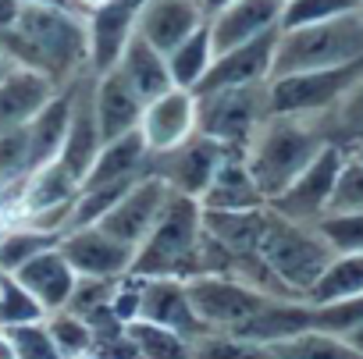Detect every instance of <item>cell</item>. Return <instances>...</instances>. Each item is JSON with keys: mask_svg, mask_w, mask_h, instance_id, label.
<instances>
[{"mask_svg": "<svg viewBox=\"0 0 363 359\" xmlns=\"http://www.w3.org/2000/svg\"><path fill=\"white\" fill-rule=\"evenodd\" d=\"M0 50L11 57L15 68L40 72L57 89L89 72V40L86 15L68 8L26 4L18 25L0 40Z\"/></svg>", "mask_w": 363, "mask_h": 359, "instance_id": "cell-1", "label": "cell"}, {"mask_svg": "<svg viewBox=\"0 0 363 359\" xmlns=\"http://www.w3.org/2000/svg\"><path fill=\"white\" fill-rule=\"evenodd\" d=\"M200 239H203V207H200V200H189V196L167 189V200H164L153 228L135 246L128 274L189 281Z\"/></svg>", "mask_w": 363, "mask_h": 359, "instance_id": "cell-2", "label": "cell"}, {"mask_svg": "<svg viewBox=\"0 0 363 359\" xmlns=\"http://www.w3.org/2000/svg\"><path fill=\"white\" fill-rule=\"evenodd\" d=\"M324 135L313 125V118H285V114H271L264 121V128L253 135L250 149H246V167L253 174L257 189L264 193V200L271 203L278 193H285L299 171L324 149Z\"/></svg>", "mask_w": 363, "mask_h": 359, "instance_id": "cell-3", "label": "cell"}, {"mask_svg": "<svg viewBox=\"0 0 363 359\" xmlns=\"http://www.w3.org/2000/svg\"><path fill=\"white\" fill-rule=\"evenodd\" d=\"M257 253L264 256V263L278 274V281L296 299H306L310 288L328 270V263L335 260V249L320 239V232L313 224L289 221V217L274 214L271 207H267V217H264Z\"/></svg>", "mask_w": 363, "mask_h": 359, "instance_id": "cell-4", "label": "cell"}, {"mask_svg": "<svg viewBox=\"0 0 363 359\" xmlns=\"http://www.w3.org/2000/svg\"><path fill=\"white\" fill-rule=\"evenodd\" d=\"M359 57H363V11H352V15L320 22V25L281 33L278 54H274V75L338 68V64H349Z\"/></svg>", "mask_w": 363, "mask_h": 359, "instance_id": "cell-5", "label": "cell"}, {"mask_svg": "<svg viewBox=\"0 0 363 359\" xmlns=\"http://www.w3.org/2000/svg\"><path fill=\"white\" fill-rule=\"evenodd\" d=\"M271 118L267 82L239 86V89H214L196 96V132L218 139L221 146L246 153L253 135Z\"/></svg>", "mask_w": 363, "mask_h": 359, "instance_id": "cell-6", "label": "cell"}, {"mask_svg": "<svg viewBox=\"0 0 363 359\" xmlns=\"http://www.w3.org/2000/svg\"><path fill=\"white\" fill-rule=\"evenodd\" d=\"M363 79V57L338 64V68H313V72H292V75H274L267 82L271 96V114L285 118H320L331 110L356 82Z\"/></svg>", "mask_w": 363, "mask_h": 359, "instance_id": "cell-7", "label": "cell"}, {"mask_svg": "<svg viewBox=\"0 0 363 359\" xmlns=\"http://www.w3.org/2000/svg\"><path fill=\"white\" fill-rule=\"evenodd\" d=\"M225 156H228V146H221L218 139H211L203 132H193L186 142H178L164 153H150L146 174L160 178L171 193L200 200L207 193V186L214 182V174H218Z\"/></svg>", "mask_w": 363, "mask_h": 359, "instance_id": "cell-8", "label": "cell"}, {"mask_svg": "<svg viewBox=\"0 0 363 359\" xmlns=\"http://www.w3.org/2000/svg\"><path fill=\"white\" fill-rule=\"evenodd\" d=\"M345 167V149L342 146H324L303 171L299 178L278 193L267 207L289 221H299V224H313L320 221L328 210H331V196H335V186H338V174Z\"/></svg>", "mask_w": 363, "mask_h": 359, "instance_id": "cell-9", "label": "cell"}, {"mask_svg": "<svg viewBox=\"0 0 363 359\" xmlns=\"http://www.w3.org/2000/svg\"><path fill=\"white\" fill-rule=\"evenodd\" d=\"M186 288H189L193 309L203 320V327L207 331H221V334H232L267 299H274V295H264V292H257L246 281L228 278V274H200V278H189Z\"/></svg>", "mask_w": 363, "mask_h": 359, "instance_id": "cell-10", "label": "cell"}, {"mask_svg": "<svg viewBox=\"0 0 363 359\" xmlns=\"http://www.w3.org/2000/svg\"><path fill=\"white\" fill-rule=\"evenodd\" d=\"M278 36H281V29L264 33V36L242 43V47H232V50L214 54V61H211L207 75L200 79V86L193 89V96L214 93V89H239V86L271 82V75H274V54H278Z\"/></svg>", "mask_w": 363, "mask_h": 359, "instance_id": "cell-11", "label": "cell"}, {"mask_svg": "<svg viewBox=\"0 0 363 359\" xmlns=\"http://www.w3.org/2000/svg\"><path fill=\"white\" fill-rule=\"evenodd\" d=\"M57 249L72 263L79 278H121L132 267L135 249L107 235L100 224L93 228H72L57 239Z\"/></svg>", "mask_w": 363, "mask_h": 359, "instance_id": "cell-12", "label": "cell"}, {"mask_svg": "<svg viewBox=\"0 0 363 359\" xmlns=\"http://www.w3.org/2000/svg\"><path fill=\"white\" fill-rule=\"evenodd\" d=\"M143 8L132 0H104L86 15V40H89V72L104 75L118 64L125 43L135 36V18Z\"/></svg>", "mask_w": 363, "mask_h": 359, "instance_id": "cell-13", "label": "cell"}, {"mask_svg": "<svg viewBox=\"0 0 363 359\" xmlns=\"http://www.w3.org/2000/svg\"><path fill=\"white\" fill-rule=\"evenodd\" d=\"M193 132H196V96L189 89L171 86L167 93H160L143 107L139 135L150 153H164L178 142H186Z\"/></svg>", "mask_w": 363, "mask_h": 359, "instance_id": "cell-14", "label": "cell"}, {"mask_svg": "<svg viewBox=\"0 0 363 359\" xmlns=\"http://www.w3.org/2000/svg\"><path fill=\"white\" fill-rule=\"evenodd\" d=\"M104 146L100 125H96V107H93V72L75 79V100H72V121H68V135L61 146L57 164L68 167L79 182L89 174L96 153Z\"/></svg>", "mask_w": 363, "mask_h": 359, "instance_id": "cell-15", "label": "cell"}, {"mask_svg": "<svg viewBox=\"0 0 363 359\" xmlns=\"http://www.w3.org/2000/svg\"><path fill=\"white\" fill-rule=\"evenodd\" d=\"M164 200H167V186L160 182V178H153V174H143L139 182L121 196V203L100 221V228L107 235H114L118 242H125V246L135 249L146 239V232L153 228Z\"/></svg>", "mask_w": 363, "mask_h": 359, "instance_id": "cell-16", "label": "cell"}, {"mask_svg": "<svg viewBox=\"0 0 363 359\" xmlns=\"http://www.w3.org/2000/svg\"><path fill=\"white\" fill-rule=\"evenodd\" d=\"M139 320L171 327V331L186 334V338H193V341L203 338V334H211V331L203 327V320L196 317V309H193V299H189L186 281H178V278H146V281H143Z\"/></svg>", "mask_w": 363, "mask_h": 359, "instance_id": "cell-17", "label": "cell"}, {"mask_svg": "<svg viewBox=\"0 0 363 359\" xmlns=\"http://www.w3.org/2000/svg\"><path fill=\"white\" fill-rule=\"evenodd\" d=\"M203 22L207 18L200 11V0H146V8L135 18V36H143L153 50H160L167 57Z\"/></svg>", "mask_w": 363, "mask_h": 359, "instance_id": "cell-18", "label": "cell"}, {"mask_svg": "<svg viewBox=\"0 0 363 359\" xmlns=\"http://www.w3.org/2000/svg\"><path fill=\"white\" fill-rule=\"evenodd\" d=\"M281 8H285V0H235V4H228L214 18H207L214 54L242 47L264 33H274L281 25Z\"/></svg>", "mask_w": 363, "mask_h": 359, "instance_id": "cell-19", "label": "cell"}, {"mask_svg": "<svg viewBox=\"0 0 363 359\" xmlns=\"http://www.w3.org/2000/svg\"><path fill=\"white\" fill-rule=\"evenodd\" d=\"M93 107H96V125H100V135L104 142L118 139V135H128L139 128L143 121V100L139 93L121 79L118 68L104 72V75H93Z\"/></svg>", "mask_w": 363, "mask_h": 359, "instance_id": "cell-20", "label": "cell"}, {"mask_svg": "<svg viewBox=\"0 0 363 359\" xmlns=\"http://www.w3.org/2000/svg\"><path fill=\"white\" fill-rule=\"evenodd\" d=\"M11 278H15L47 313L65 309L68 299H72V292H75V281H79V274L72 270V263L65 260V253H61L57 246H50V249H43L40 256H33L29 263H22Z\"/></svg>", "mask_w": 363, "mask_h": 359, "instance_id": "cell-21", "label": "cell"}, {"mask_svg": "<svg viewBox=\"0 0 363 359\" xmlns=\"http://www.w3.org/2000/svg\"><path fill=\"white\" fill-rule=\"evenodd\" d=\"M303 331H313V306L306 299H267L232 334L257 341V345H278V341H289Z\"/></svg>", "mask_w": 363, "mask_h": 359, "instance_id": "cell-22", "label": "cell"}, {"mask_svg": "<svg viewBox=\"0 0 363 359\" xmlns=\"http://www.w3.org/2000/svg\"><path fill=\"white\" fill-rule=\"evenodd\" d=\"M54 93H57V86L50 79H43L40 72L11 68L4 79H0V132L29 125L47 107V100Z\"/></svg>", "mask_w": 363, "mask_h": 359, "instance_id": "cell-23", "label": "cell"}, {"mask_svg": "<svg viewBox=\"0 0 363 359\" xmlns=\"http://www.w3.org/2000/svg\"><path fill=\"white\" fill-rule=\"evenodd\" d=\"M200 207L203 210H257V207H267L264 193L257 189L253 174L246 167V153L228 149V156L221 160V167L214 174V182L200 196Z\"/></svg>", "mask_w": 363, "mask_h": 359, "instance_id": "cell-24", "label": "cell"}, {"mask_svg": "<svg viewBox=\"0 0 363 359\" xmlns=\"http://www.w3.org/2000/svg\"><path fill=\"white\" fill-rule=\"evenodd\" d=\"M72 100H75V82H68L65 89H57L47 107L26 125L29 132V142H33V164L36 171L54 164L61 156V146H65V135H68V121H72Z\"/></svg>", "mask_w": 363, "mask_h": 359, "instance_id": "cell-25", "label": "cell"}, {"mask_svg": "<svg viewBox=\"0 0 363 359\" xmlns=\"http://www.w3.org/2000/svg\"><path fill=\"white\" fill-rule=\"evenodd\" d=\"M118 72H121V79L139 93V100L143 103H150V100H157L160 93H167L171 89V72H167V57L160 54V50H153L143 36H132L128 43H125V50H121V57H118V64H114Z\"/></svg>", "mask_w": 363, "mask_h": 359, "instance_id": "cell-26", "label": "cell"}, {"mask_svg": "<svg viewBox=\"0 0 363 359\" xmlns=\"http://www.w3.org/2000/svg\"><path fill=\"white\" fill-rule=\"evenodd\" d=\"M146 156H150V149H146L139 128L128 132V135H118V139H111V142L100 146L89 174L82 178V186H107V182L143 178L146 174Z\"/></svg>", "mask_w": 363, "mask_h": 359, "instance_id": "cell-27", "label": "cell"}, {"mask_svg": "<svg viewBox=\"0 0 363 359\" xmlns=\"http://www.w3.org/2000/svg\"><path fill=\"white\" fill-rule=\"evenodd\" d=\"M79 189H82V182H79L68 167H61L57 160L47 164V167H40V171H33V174L26 178V186H22V214H18V221L29 217V214L50 210V207L75 203Z\"/></svg>", "mask_w": 363, "mask_h": 359, "instance_id": "cell-28", "label": "cell"}, {"mask_svg": "<svg viewBox=\"0 0 363 359\" xmlns=\"http://www.w3.org/2000/svg\"><path fill=\"white\" fill-rule=\"evenodd\" d=\"M313 125L320 128L324 142L342 146L345 153L356 149V146L363 142V79H359L331 110H324L320 118H313Z\"/></svg>", "mask_w": 363, "mask_h": 359, "instance_id": "cell-29", "label": "cell"}, {"mask_svg": "<svg viewBox=\"0 0 363 359\" xmlns=\"http://www.w3.org/2000/svg\"><path fill=\"white\" fill-rule=\"evenodd\" d=\"M214 61V40H211V25L203 22L189 40H182L171 54H167V72H171V86L178 89H196L200 79L207 75Z\"/></svg>", "mask_w": 363, "mask_h": 359, "instance_id": "cell-30", "label": "cell"}, {"mask_svg": "<svg viewBox=\"0 0 363 359\" xmlns=\"http://www.w3.org/2000/svg\"><path fill=\"white\" fill-rule=\"evenodd\" d=\"M359 292H363V253H345V256H335L328 263L320 281L310 288L306 302L320 306V302L349 299V295H359Z\"/></svg>", "mask_w": 363, "mask_h": 359, "instance_id": "cell-31", "label": "cell"}, {"mask_svg": "<svg viewBox=\"0 0 363 359\" xmlns=\"http://www.w3.org/2000/svg\"><path fill=\"white\" fill-rule=\"evenodd\" d=\"M57 239L61 235H50V232H40V228H29V224H8L0 232V270L15 274L22 263H29L43 249L57 246Z\"/></svg>", "mask_w": 363, "mask_h": 359, "instance_id": "cell-32", "label": "cell"}, {"mask_svg": "<svg viewBox=\"0 0 363 359\" xmlns=\"http://www.w3.org/2000/svg\"><path fill=\"white\" fill-rule=\"evenodd\" d=\"M281 359H363L342 334H328V331H303L289 341L271 345Z\"/></svg>", "mask_w": 363, "mask_h": 359, "instance_id": "cell-33", "label": "cell"}, {"mask_svg": "<svg viewBox=\"0 0 363 359\" xmlns=\"http://www.w3.org/2000/svg\"><path fill=\"white\" fill-rule=\"evenodd\" d=\"M132 341L139 345L143 359H193V338L178 334L171 327L150 324V320H135L128 324Z\"/></svg>", "mask_w": 363, "mask_h": 359, "instance_id": "cell-34", "label": "cell"}, {"mask_svg": "<svg viewBox=\"0 0 363 359\" xmlns=\"http://www.w3.org/2000/svg\"><path fill=\"white\" fill-rule=\"evenodd\" d=\"M352 11H363L359 0H285L278 29L281 33L306 29V25H320V22H331V18H342Z\"/></svg>", "mask_w": 363, "mask_h": 359, "instance_id": "cell-35", "label": "cell"}, {"mask_svg": "<svg viewBox=\"0 0 363 359\" xmlns=\"http://www.w3.org/2000/svg\"><path fill=\"white\" fill-rule=\"evenodd\" d=\"M313 228L335 249V256L363 253V210H328L320 221H313Z\"/></svg>", "mask_w": 363, "mask_h": 359, "instance_id": "cell-36", "label": "cell"}, {"mask_svg": "<svg viewBox=\"0 0 363 359\" xmlns=\"http://www.w3.org/2000/svg\"><path fill=\"white\" fill-rule=\"evenodd\" d=\"M193 359H281V355L271 345H257V341H246L235 334L211 331L193 341Z\"/></svg>", "mask_w": 363, "mask_h": 359, "instance_id": "cell-37", "label": "cell"}, {"mask_svg": "<svg viewBox=\"0 0 363 359\" xmlns=\"http://www.w3.org/2000/svg\"><path fill=\"white\" fill-rule=\"evenodd\" d=\"M47 331H50V338H54V345L61 348L65 359H82V355H89V348H93V331H89V324H86L79 313H72V309H54V313H47Z\"/></svg>", "mask_w": 363, "mask_h": 359, "instance_id": "cell-38", "label": "cell"}, {"mask_svg": "<svg viewBox=\"0 0 363 359\" xmlns=\"http://www.w3.org/2000/svg\"><path fill=\"white\" fill-rule=\"evenodd\" d=\"M47 320V309L11 278H0V327H18V324H36Z\"/></svg>", "mask_w": 363, "mask_h": 359, "instance_id": "cell-39", "label": "cell"}, {"mask_svg": "<svg viewBox=\"0 0 363 359\" xmlns=\"http://www.w3.org/2000/svg\"><path fill=\"white\" fill-rule=\"evenodd\" d=\"M33 171H36V164H33V142H29L26 125L0 132V178L4 182H22Z\"/></svg>", "mask_w": 363, "mask_h": 359, "instance_id": "cell-40", "label": "cell"}, {"mask_svg": "<svg viewBox=\"0 0 363 359\" xmlns=\"http://www.w3.org/2000/svg\"><path fill=\"white\" fill-rule=\"evenodd\" d=\"M313 306V302H310ZM363 324V292L349 295V299H335V302H320L313 306V331H328V334H349L352 327Z\"/></svg>", "mask_w": 363, "mask_h": 359, "instance_id": "cell-41", "label": "cell"}, {"mask_svg": "<svg viewBox=\"0 0 363 359\" xmlns=\"http://www.w3.org/2000/svg\"><path fill=\"white\" fill-rule=\"evenodd\" d=\"M4 331H8V338H11L15 359H65L61 348L54 345L50 331H47V320L18 324V327H4Z\"/></svg>", "mask_w": 363, "mask_h": 359, "instance_id": "cell-42", "label": "cell"}, {"mask_svg": "<svg viewBox=\"0 0 363 359\" xmlns=\"http://www.w3.org/2000/svg\"><path fill=\"white\" fill-rule=\"evenodd\" d=\"M114 285H118V278H79V281H75V292H72V299H68L65 309H72V313H79L82 320H89L93 313H100V309L111 306Z\"/></svg>", "mask_w": 363, "mask_h": 359, "instance_id": "cell-43", "label": "cell"}, {"mask_svg": "<svg viewBox=\"0 0 363 359\" xmlns=\"http://www.w3.org/2000/svg\"><path fill=\"white\" fill-rule=\"evenodd\" d=\"M331 210H363V160L345 153V167L331 196Z\"/></svg>", "mask_w": 363, "mask_h": 359, "instance_id": "cell-44", "label": "cell"}, {"mask_svg": "<svg viewBox=\"0 0 363 359\" xmlns=\"http://www.w3.org/2000/svg\"><path fill=\"white\" fill-rule=\"evenodd\" d=\"M89 359H143V355H139V345L132 341V334H128V327H125V331H118V334L93 338Z\"/></svg>", "mask_w": 363, "mask_h": 359, "instance_id": "cell-45", "label": "cell"}, {"mask_svg": "<svg viewBox=\"0 0 363 359\" xmlns=\"http://www.w3.org/2000/svg\"><path fill=\"white\" fill-rule=\"evenodd\" d=\"M22 11H26V4H22V0H0V40H4V36H8V33L18 25Z\"/></svg>", "mask_w": 363, "mask_h": 359, "instance_id": "cell-46", "label": "cell"}, {"mask_svg": "<svg viewBox=\"0 0 363 359\" xmlns=\"http://www.w3.org/2000/svg\"><path fill=\"white\" fill-rule=\"evenodd\" d=\"M228 4H235V0H200V11H203V18H214V15L225 11Z\"/></svg>", "mask_w": 363, "mask_h": 359, "instance_id": "cell-47", "label": "cell"}, {"mask_svg": "<svg viewBox=\"0 0 363 359\" xmlns=\"http://www.w3.org/2000/svg\"><path fill=\"white\" fill-rule=\"evenodd\" d=\"M342 338H345V341H349L359 355H363V324H359V327H352V331H349V334H342Z\"/></svg>", "mask_w": 363, "mask_h": 359, "instance_id": "cell-48", "label": "cell"}, {"mask_svg": "<svg viewBox=\"0 0 363 359\" xmlns=\"http://www.w3.org/2000/svg\"><path fill=\"white\" fill-rule=\"evenodd\" d=\"M0 359H15V348H11V338L4 327H0Z\"/></svg>", "mask_w": 363, "mask_h": 359, "instance_id": "cell-49", "label": "cell"}, {"mask_svg": "<svg viewBox=\"0 0 363 359\" xmlns=\"http://www.w3.org/2000/svg\"><path fill=\"white\" fill-rule=\"evenodd\" d=\"M11 68H15V64H11V57H8L4 50H0V79H4V75H8Z\"/></svg>", "mask_w": 363, "mask_h": 359, "instance_id": "cell-50", "label": "cell"}, {"mask_svg": "<svg viewBox=\"0 0 363 359\" xmlns=\"http://www.w3.org/2000/svg\"><path fill=\"white\" fill-rule=\"evenodd\" d=\"M75 4H79V8H82V11L89 15L93 8H100V4H104V0H75Z\"/></svg>", "mask_w": 363, "mask_h": 359, "instance_id": "cell-51", "label": "cell"}, {"mask_svg": "<svg viewBox=\"0 0 363 359\" xmlns=\"http://www.w3.org/2000/svg\"><path fill=\"white\" fill-rule=\"evenodd\" d=\"M4 186H8V182H4V178H0V196H4Z\"/></svg>", "mask_w": 363, "mask_h": 359, "instance_id": "cell-52", "label": "cell"}, {"mask_svg": "<svg viewBox=\"0 0 363 359\" xmlns=\"http://www.w3.org/2000/svg\"><path fill=\"white\" fill-rule=\"evenodd\" d=\"M0 278H4V270H0Z\"/></svg>", "mask_w": 363, "mask_h": 359, "instance_id": "cell-53", "label": "cell"}, {"mask_svg": "<svg viewBox=\"0 0 363 359\" xmlns=\"http://www.w3.org/2000/svg\"><path fill=\"white\" fill-rule=\"evenodd\" d=\"M359 4H363V0H359Z\"/></svg>", "mask_w": 363, "mask_h": 359, "instance_id": "cell-54", "label": "cell"}]
</instances>
